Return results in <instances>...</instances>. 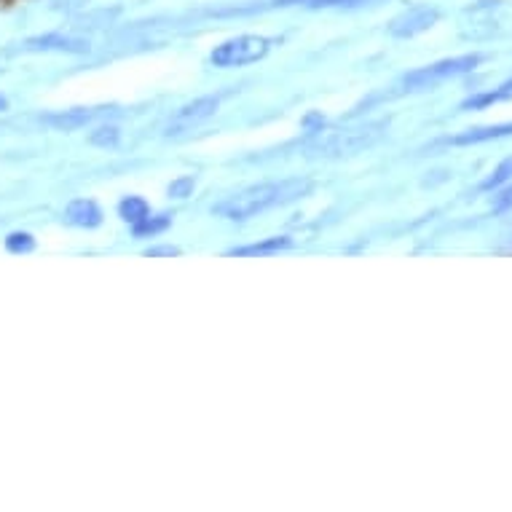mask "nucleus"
Wrapping results in <instances>:
<instances>
[{
	"label": "nucleus",
	"instance_id": "obj_5",
	"mask_svg": "<svg viewBox=\"0 0 512 512\" xmlns=\"http://www.w3.org/2000/svg\"><path fill=\"white\" fill-rule=\"evenodd\" d=\"M440 19V11L429 9V6H413V9L403 11L400 17L392 19L389 25V33L395 38H413V35L427 33L429 27H435V22Z\"/></svg>",
	"mask_w": 512,
	"mask_h": 512
},
{
	"label": "nucleus",
	"instance_id": "obj_1",
	"mask_svg": "<svg viewBox=\"0 0 512 512\" xmlns=\"http://www.w3.org/2000/svg\"><path fill=\"white\" fill-rule=\"evenodd\" d=\"M309 194V180H303V177H287V180H277V183H261L252 185V188H244L239 194L228 196L226 202H220L215 207V212L226 220H247L261 215V212L277 210V207L298 202V199Z\"/></svg>",
	"mask_w": 512,
	"mask_h": 512
},
{
	"label": "nucleus",
	"instance_id": "obj_8",
	"mask_svg": "<svg viewBox=\"0 0 512 512\" xmlns=\"http://www.w3.org/2000/svg\"><path fill=\"white\" fill-rule=\"evenodd\" d=\"M65 218L78 228H97L102 223V210L92 199H76V202L68 204Z\"/></svg>",
	"mask_w": 512,
	"mask_h": 512
},
{
	"label": "nucleus",
	"instance_id": "obj_4",
	"mask_svg": "<svg viewBox=\"0 0 512 512\" xmlns=\"http://www.w3.org/2000/svg\"><path fill=\"white\" fill-rule=\"evenodd\" d=\"M480 54H464V57H454V59H440L435 65H427V68H419L408 73L403 78V84L400 89L403 92H424V89H432L440 81H448V78L464 76V73H470L480 65Z\"/></svg>",
	"mask_w": 512,
	"mask_h": 512
},
{
	"label": "nucleus",
	"instance_id": "obj_13",
	"mask_svg": "<svg viewBox=\"0 0 512 512\" xmlns=\"http://www.w3.org/2000/svg\"><path fill=\"white\" fill-rule=\"evenodd\" d=\"M118 215L126 220V223H140V220H145L148 215H151V207H148V202L145 199H140V196H126L124 202L118 204Z\"/></svg>",
	"mask_w": 512,
	"mask_h": 512
},
{
	"label": "nucleus",
	"instance_id": "obj_21",
	"mask_svg": "<svg viewBox=\"0 0 512 512\" xmlns=\"http://www.w3.org/2000/svg\"><path fill=\"white\" fill-rule=\"evenodd\" d=\"M180 250H175V247H156V250H148V255L151 258H156V255H177Z\"/></svg>",
	"mask_w": 512,
	"mask_h": 512
},
{
	"label": "nucleus",
	"instance_id": "obj_15",
	"mask_svg": "<svg viewBox=\"0 0 512 512\" xmlns=\"http://www.w3.org/2000/svg\"><path fill=\"white\" fill-rule=\"evenodd\" d=\"M169 223H172V220H169L167 215H153V218L148 215L145 220L135 223V236H159L167 231Z\"/></svg>",
	"mask_w": 512,
	"mask_h": 512
},
{
	"label": "nucleus",
	"instance_id": "obj_3",
	"mask_svg": "<svg viewBox=\"0 0 512 512\" xmlns=\"http://www.w3.org/2000/svg\"><path fill=\"white\" fill-rule=\"evenodd\" d=\"M274 41L263 35H236L231 41H223L210 54L215 68H244L252 62H261L271 51Z\"/></svg>",
	"mask_w": 512,
	"mask_h": 512
},
{
	"label": "nucleus",
	"instance_id": "obj_10",
	"mask_svg": "<svg viewBox=\"0 0 512 512\" xmlns=\"http://www.w3.org/2000/svg\"><path fill=\"white\" fill-rule=\"evenodd\" d=\"M100 116V110H84V108H76V110H65V113H57V116H46L43 121L54 129H62V132H73L78 126L89 124L92 118Z\"/></svg>",
	"mask_w": 512,
	"mask_h": 512
},
{
	"label": "nucleus",
	"instance_id": "obj_6",
	"mask_svg": "<svg viewBox=\"0 0 512 512\" xmlns=\"http://www.w3.org/2000/svg\"><path fill=\"white\" fill-rule=\"evenodd\" d=\"M220 108V97H199V100L188 102L183 108L177 110L172 124H169V132H183V129H191V126L202 124L207 118H212Z\"/></svg>",
	"mask_w": 512,
	"mask_h": 512
},
{
	"label": "nucleus",
	"instance_id": "obj_7",
	"mask_svg": "<svg viewBox=\"0 0 512 512\" xmlns=\"http://www.w3.org/2000/svg\"><path fill=\"white\" fill-rule=\"evenodd\" d=\"M290 247H293V239H290V236H269V239H263V242L234 247L228 255H236V258H263V255H277V252L290 250Z\"/></svg>",
	"mask_w": 512,
	"mask_h": 512
},
{
	"label": "nucleus",
	"instance_id": "obj_12",
	"mask_svg": "<svg viewBox=\"0 0 512 512\" xmlns=\"http://www.w3.org/2000/svg\"><path fill=\"white\" fill-rule=\"evenodd\" d=\"M507 100H512V81L502 84L499 89H494V92L475 94V97H470V100L464 102V108L480 110V108H488V105H496V102H507Z\"/></svg>",
	"mask_w": 512,
	"mask_h": 512
},
{
	"label": "nucleus",
	"instance_id": "obj_18",
	"mask_svg": "<svg viewBox=\"0 0 512 512\" xmlns=\"http://www.w3.org/2000/svg\"><path fill=\"white\" fill-rule=\"evenodd\" d=\"M94 145H102V148H108V145L118 143V129L116 126H100L97 132L92 135Z\"/></svg>",
	"mask_w": 512,
	"mask_h": 512
},
{
	"label": "nucleus",
	"instance_id": "obj_20",
	"mask_svg": "<svg viewBox=\"0 0 512 512\" xmlns=\"http://www.w3.org/2000/svg\"><path fill=\"white\" fill-rule=\"evenodd\" d=\"M512 207V185H507L502 194L494 199V210H510Z\"/></svg>",
	"mask_w": 512,
	"mask_h": 512
},
{
	"label": "nucleus",
	"instance_id": "obj_2",
	"mask_svg": "<svg viewBox=\"0 0 512 512\" xmlns=\"http://www.w3.org/2000/svg\"><path fill=\"white\" fill-rule=\"evenodd\" d=\"M384 135H387V121H368V124L338 129L333 135L322 137L311 148V153L317 159H349V156L368 151L370 145H376Z\"/></svg>",
	"mask_w": 512,
	"mask_h": 512
},
{
	"label": "nucleus",
	"instance_id": "obj_19",
	"mask_svg": "<svg viewBox=\"0 0 512 512\" xmlns=\"http://www.w3.org/2000/svg\"><path fill=\"white\" fill-rule=\"evenodd\" d=\"M191 191H194V177H180L169 185V196H177V199H185Z\"/></svg>",
	"mask_w": 512,
	"mask_h": 512
},
{
	"label": "nucleus",
	"instance_id": "obj_22",
	"mask_svg": "<svg viewBox=\"0 0 512 512\" xmlns=\"http://www.w3.org/2000/svg\"><path fill=\"white\" fill-rule=\"evenodd\" d=\"M9 108V102H6V97H0V110H6Z\"/></svg>",
	"mask_w": 512,
	"mask_h": 512
},
{
	"label": "nucleus",
	"instance_id": "obj_14",
	"mask_svg": "<svg viewBox=\"0 0 512 512\" xmlns=\"http://www.w3.org/2000/svg\"><path fill=\"white\" fill-rule=\"evenodd\" d=\"M27 49H46V51H86L84 41H73V38H54V35H46V38H38V41L27 43Z\"/></svg>",
	"mask_w": 512,
	"mask_h": 512
},
{
	"label": "nucleus",
	"instance_id": "obj_17",
	"mask_svg": "<svg viewBox=\"0 0 512 512\" xmlns=\"http://www.w3.org/2000/svg\"><path fill=\"white\" fill-rule=\"evenodd\" d=\"M6 247H9L11 252H30L35 247V239L30 234L17 231V234H11L9 239H6Z\"/></svg>",
	"mask_w": 512,
	"mask_h": 512
},
{
	"label": "nucleus",
	"instance_id": "obj_9",
	"mask_svg": "<svg viewBox=\"0 0 512 512\" xmlns=\"http://www.w3.org/2000/svg\"><path fill=\"white\" fill-rule=\"evenodd\" d=\"M510 135H512V121H507V124L467 129V132H462V135L451 137L448 143L451 145H478V143H488V140H502V137H510Z\"/></svg>",
	"mask_w": 512,
	"mask_h": 512
},
{
	"label": "nucleus",
	"instance_id": "obj_16",
	"mask_svg": "<svg viewBox=\"0 0 512 512\" xmlns=\"http://www.w3.org/2000/svg\"><path fill=\"white\" fill-rule=\"evenodd\" d=\"M510 180H512V159H507V161H502V164H499L494 172H491V177H486V180H483V185H480V188H483V191H494V188H499V185H504V183H510Z\"/></svg>",
	"mask_w": 512,
	"mask_h": 512
},
{
	"label": "nucleus",
	"instance_id": "obj_11",
	"mask_svg": "<svg viewBox=\"0 0 512 512\" xmlns=\"http://www.w3.org/2000/svg\"><path fill=\"white\" fill-rule=\"evenodd\" d=\"M368 0H274L269 9H290V6H301V9H352L362 6Z\"/></svg>",
	"mask_w": 512,
	"mask_h": 512
}]
</instances>
